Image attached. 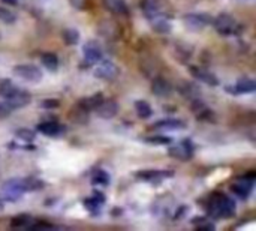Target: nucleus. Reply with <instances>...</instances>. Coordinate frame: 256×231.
I'll return each instance as SVG.
<instances>
[{
    "label": "nucleus",
    "mask_w": 256,
    "mask_h": 231,
    "mask_svg": "<svg viewBox=\"0 0 256 231\" xmlns=\"http://www.w3.org/2000/svg\"><path fill=\"white\" fill-rule=\"evenodd\" d=\"M105 6L109 12H113L116 15H128L129 14V8H128L125 0H105Z\"/></svg>",
    "instance_id": "nucleus-16"
},
{
    "label": "nucleus",
    "mask_w": 256,
    "mask_h": 231,
    "mask_svg": "<svg viewBox=\"0 0 256 231\" xmlns=\"http://www.w3.org/2000/svg\"><path fill=\"white\" fill-rule=\"evenodd\" d=\"M83 56H84V60L87 63L95 65L102 59V48L96 41L86 42L84 47H83Z\"/></svg>",
    "instance_id": "nucleus-9"
},
{
    "label": "nucleus",
    "mask_w": 256,
    "mask_h": 231,
    "mask_svg": "<svg viewBox=\"0 0 256 231\" xmlns=\"http://www.w3.org/2000/svg\"><path fill=\"white\" fill-rule=\"evenodd\" d=\"M253 174L252 176H246L243 179H238L232 186H231V191L234 192V194H237L238 197L241 198H247L250 195V192L253 189Z\"/></svg>",
    "instance_id": "nucleus-7"
},
{
    "label": "nucleus",
    "mask_w": 256,
    "mask_h": 231,
    "mask_svg": "<svg viewBox=\"0 0 256 231\" xmlns=\"http://www.w3.org/2000/svg\"><path fill=\"white\" fill-rule=\"evenodd\" d=\"M69 3L74 6V8H77V9H83L86 0H69Z\"/></svg>",
    "instance_id": "nucleus-32"
},
{
    "label": "nucleus",
    "mask_w": 256,
    "mask_h": 231,
    "mask_svg": "<svg viewBox=\"0 0 256 231\" xmlns=\"http://www.w3.org/2000/svg\"><path fill=\"white\" fill-rule=\"evenodd\" d=\"M103 101V96L102 93H96L90 98H84L81 102H80V107L83 108V111H92V110H96L97 105Z\"/></svg>",
    "instance_id": "nucleus-21"
},
{
    "label": "nucleus",
    "mask_w": 256,
    "mask_h": 231,
    "mask_svg": "<svg viewBox=\"0 0 256 231\" xmlns=\"http://www.w3.org/2000/svg\"><path fill=\"white\" fill-rule=\"evenodd\" d=\"M150 21H152V29H153L156 33L166 35V33H169V32H171V23H169V21H168L165 17L158 15V17L152 18Z\"/></svg>",
    "instance_id": "nucleus-19"
},
{
    "label": "nucleus",
    "mask_w": 256,
    "mask_h": 231,
    "mask_svg": "<svg viewBox=\"0 0 256 231\" xmlns=\"http://www.w3.org/2000/svg\"><path fill=\"white\" fill-rule=\"evenodd\" d=\"M92 182H93V185H103V186H106L109 183V176L103 170H97L92 176Z\"/></svg>",
    "instance_id": "nucleus-26"
},
{
    "label": "nucleus",
    "mask_w": 256,
    "mask_h": 231,
    "mask_svg": "<svg viewBox=\"0 0 256 231\" xmlns=\"http://www.w3.org/2000/svg\"><path fill=\"white\" fill-rule=\"evenodd\" d=\"M3 3H6V5H11V6H14V5H17L18 3V0H2Z\"/></svg>",
    "instance_id": "nucleus-34"
},
{
    "label": "nucleus",
    "mask_w": 256,
    "mask_h": 231,
    "mask_svg": "<svg viewBox=\"0 0 256 231\" xmlns=\"http://www.w3.org/2000/svg\"><path fill=\"white\" fill-rule=\"evenodd\" d=\"M149 143H155V144H169L171 140L166 138V137H152V138H147Z\"/></svg>",
    "instance_id": "nucleus-31"
},
{
    "label": "nucleus",
    "mask_w": 256,
    "mask_h": 231,
    "mask_svg": "<svg viewBox=\"0 0 256 231\" xmlns=\"http://www.w3.org/2000/svg\"><path fill=\"white\" fill-rule=\"evenodd\" d=\"M3 207H5V203L0 200V210H3Z\"/></svg>",
    "instance_id": "nucleus-35"
},
{
    "label": "nucleus",
    "mask_w": 256,
    "mask_h": 231,
    "mask_svg": "<svg viewBox=\"0 0 256 231\" xmlns=\"http://www.w3.org/2000/svg\"><path fill=\"white\" fill-rule=\"evenodd\" d=\"M141 9H142L144 15L147 17L149 20L160 15V5H159L158 0H142Z\"/></svg>",
    "instance_id": "nucleus-15"
},
{
    "label": "nucleus",
    "mask_w": 256,
    "mask_h": 231,
    "mask_svg": "<svg viewBox=\"0 0 256 231\" xmlns=\"http://www.w3.org/2000/svg\"><path fill=\"white\" fill-rule=\"evenodd\" d=\"M178 92L181 93V96L188 98L189 101H198L199 99V89L196 84L189 83V81H181L178 86Z\"/></svg>",
    "instance_id": "nucleus-14"
},
{
    "label": "nucleus",
    "mask_w": 256,
    "mask_h": 231,
    "mask_svg": "<svg viewBox=\"0 0 256 231\" xmlns=\"http://www.w3.org/2000/svg\"><path fill=\"white\" fill-rule=\"evenodd\" d=\"M30 221H32V218L29 215H20L12 219L11 225L12 227H30Z\"/></svg>",
    "instance_id": "nucleus-28"
},
{
    "label": "nucleus",
    "mask_w": 256,
    "mask_h": 231,
    "mask_svg": "<svg viewBox=\"0 0 256 231\" xmlns=\"http://www.w3.org/2000/svg\"><path fill=\"white\" fill-rule=\"evenodd\" d=\"M155 128L156 129H160V131H177V129L186 128V123L181 122V120H177V119H166V120L156 122Z\"/></svg>",
    "instance_id": "nucleus-18"
},
{
    "label": "nucleus",
    "mask_w": 256,
    "mask_h": 231,
    "mask_svg": "<svg viewBox=\"0 0 256 231\" xmlns=\"http://www.w3.org/2000/svg\"><path fill=\"white\" fill-rule=\"evenodd\" d=\"M211 23H213V18L208 14H202V12H193L185 17V24L191 30H204Z\"/></svg>",
    "instance_id": "nucleus-6"
},
{
    "label": "nucleus",
    "mask_w": 256,
    "mask_h": 231,
    "mask_svg": "<svg viewBox=\"0 0 256 231\" xmlns=\"http://www.w3.org/2000/svg\"><path fill=\"white\" fill-rule=\"evenodd\" d=\"M213 26L216 29V32H219L221 35H232L237 29V21L234 20L232 15L226 14V12H222L219 14L214 20H213Z\"/></svg>",
    "instance_id": "nucleus-4"
},
{
    "label": "nucleus",
    "mask_w": 256,
    "mask_h": 231,
    "mask_svg": "<svg viewBox=\"0 0 256 231\" xmlns=\"http://www.w3.org/2000/svg\"><path fill=\"white\" fill-rule=\"evenodd\" d=\"M12 72L17 78L26 83H39L42 80V71L34 65H17Z\"/></svg>",
    "instance_id": "nucleus-2"
},
{
    "label": "nucleus",
    "mask_w": 256,
    "mask_h": 231,
    "mask_svg": "<svg viewBox=\"0 0 256 231\" xmlns=\"http://www.w3.org/2000/svg\"><path fill=\"white\" fill-rule=\"evenodd\" d=\"M41 62L48 71H56L59 68V57L54 53H44L41 56Z\"/></svg>",
    "instance_id": "nucleus-23"
},
{
    "label": "nucleus",
    "mask_w": 256,
    "mask_h": 231,
    "mask_svg": "<svg viewBox=\"0 0 256 231\" xmlns=\"http://www.w3.org/2000/svg\"><path fill=\"white\" fill-rule=\"evenodd\" d=\"M6 104L11 107V110H20L27 104H30V95L24 90L17 89L9 98H6Z\"/></svg>",
    "instance_id": "nucleus-10"
},
{
    "label": "nucleus",
    "mask_w": 256,
    "mask_h": 231,
    "mask_svg": "<svg viewBox=\"0 0 256 231\" xmlns=\"http://www.w3.org/2000/svg\"><path fill=\"white\" fill-rule=\"evenodd\" d=\"M95 111H97V116L102 119H106V120L113 119L119 114V104L114 99H106V101H102Z\"/></svg>",
    "instance_id": "nucleus-8"
},
{
    "label": "nucleus",
    "mask_w": 256,
    "mask_h": 231,
    "mask_svg": "<svg viewBox=\"0 0 256 231\" xmlns=\"http://www.w3.org/2000/svg\"><path fill=\"white\" fill-rule=\"evenodd\" d=\"M38 131L47 137H57L63 132V128L56 122H44L38 125Z\"/></svg>",
    "instance_id": "nucleus-17"
},
{
    "label": "nucleus",
    "mask_w": 256,
    "mask_h": 231,
    "mask_svg": "<svg viewBox=\"0 0 256 231\" xmlns=\"http://www.w3.org/2000/svg\"><path fill=\"white\" fill-rule=\"evenodd\" d=\"M17 137L21 138L23 141H33L34 140V132L30 131V129H18L17 131Z\"/></svg>",
    "instance_id": "nucleus-29"
},
{
    "label": "nucleus",
    "mask_w": 256,
    "mask_h": 231,
    "mask_svg": "<svg viewBox=\"0 0 256 231\" xmlns=\"http://www.w3.org/2000/svg\"><path fill=\"white\" fill-rule=\"evenodd\" d=\"M255 89H256V83L253 81V80H250V78H243V80H240L229 92H232V93H235V95H238V93H252V92H255Z\"/></svg>",
    "instance_id": "nucleus-20"
},
{
    "label": "nucleus",
    "mask_w": 256,
    "mask_h": 231,
    "mask_svg": "<svg viewBox=\"0 0 256 231\" xmlns=\"http://www.w3.org/2000/svg\"><path fill=\"white\" fill-rule=\"evenodd\" d=\"M168 153L175 159L188 161L193 156V144L189 140H185V141H181V143L174 144L172 147H169Z\"/></svg>",
    "instance_id": "nucleus-5"
},
{
    "label": "nucleus",
    "mask_w": 256,
    "mask_h": 231,
    "mask_svg": "<svg viewBox=\"0 0 256 231\" xmlns=\"http://www.w3.org/2000/svg\"><path fill=\"white\" fill-rule=\"evenodd\" d=\"M63 41L67 44V45H77L80 42V32L77 29H66L63 32Z\"/></svg>",
    "instance_id": "nucleus-25"
},
{
    "label": "nucleus",
    "mask_w": 256,
    "mask_h": 231,
    "mask_svg": "<svg viewBox=\"0 0 256 231\" xmlns=\"http://www.w3.org/2000/svg\"><path fill=\"white\" fill-rule=\"evenodd\" d=\"M135 110H136V114L139 116L141 119H149V117H152V114H153V110H152L150 104L145 102V101H136L135 102Z\"/></svg>",
    "instance_id": "nucleus-22"
},
{
    "label": "nucleus",
    "mask_w": 256,
    "mask_h": 231,
    "mask_svg": "<svg viewBox=\"0 0 256 231\" xmlns=\"http://www.w3.org/2000/svg\"><path fill=\"white\" fill-rule=\"evenodd\" d=\"M42 105H44V107H57L59 102H57V101H45Z\"/></svg>",
    "instance_id": "nucleus-33"
},
{
    "label": "nucleus",
    "mask_w": 256,
    "mask_h": 231,
    "mask_svg": "<svg viewBox=\"0 0 256 231\" xmlns=\"http://www.w3.org/2000/svg\"><path fill=\"white\" fill-rule=\"evenodd\" d=\"M11 113H12V110H11V107L6 102H0V119L9 117Z\"/></svg>",
    "instance_id": "nucleus-30"
},
{
    "label": "nucleus",
    "mask_w": 256,
    "mask_h": 231,
    "mask_svg": "<svg viewBox=\"0 0 256 231\" xmlns=\"http://www.w3.org/2000/svg\"><path fill=\"white\" fill-rule=\"evenodd\" d=\"M18 87L8 78H3V80H0V98H9Z\"/></svg>",
    "instance_id": "nucleus-24"
},
{
    "label": "nucleus",
    "mask_w": 256,
    "mask_h": 231,
    "mask_svg": "<svg viewBox=\"0 0 256 231\" xmlns=\"http://www.w3.org/2000/svg\"><path fill=\"white\" fill-rule=\"evenodd\" d=\"M95 69H93V74L96 78H100V80H105V81H113L116 80L120 71L119 68L113 63V62H109V60H99L97 63H95Z\"/></svg>",
    "instance_id": "nucleus-3"
},
{
    "label": "nucleus",
    "mask_w": 256,
    "mask_h": 231,
    "mask_svg": "<svg viewBox=\"0 0 256 231\" xmlns=\"http://www.w3.org/2000/svg\"><path fill=\"white\" fill-rule=\"evenodd\" d=\"M172 173L171 171H162V170H144L141 173L136 174V177L142 179V180H147V182H160L162 179H166V177H171Z\"/></svg>",
    "instance_id": "nucleus-12"
},
{
    "label": "nucleus",
    "mask_w": 256,
    "mask_h": 231,
    "mask_svg": "<svg viewBox=\"0 0 256 231\" xmlns=\"http://www.w3.org/2000/svg\"><path fill=\"white\" fill-rule=\"evenodd\" d=\"M152 92L156 96L165 98V96H168L172 92V87H171V84L165 78H162V77H158V78H155L152 81Z\"/></svg>",
    "instance_id": "nucleus-13"
},
{
    "label": "nucleus",
    "mask_w": 256,
    "mask_h": 231,
    "mask_svg": "<svg viewBox=\"0 0 256 231\" xmlns=\"http://www.w3.org/2000/svg\"><path fill=\"white\" fill-rule=\"evenodd\" d=\"M191 72H192V75L195 77L196 80L202 81L204 84H208V86H217V84H219L217 77H216L213 72H210V71H207V69H204V68L192 66V68H191Z\"/></svg>",
    "instance_id": "nucleus-11"
},
{
    "label": "nucleus",
    "mask_w": 256,
    "mask_h": 231,
    "mask_svg": "<svg viewBox=\"0 0 256 231\" xmlns=\"http://www.w3.org/2000/svg\"><path fill=\"white\" fill-rule=\"evenodd\" d=\"M208 212H210L211 216L231 218L235 213V203L229 197H226L224 194L216 195L208 203Z\"/></svg>",
    "instance_id": "nucleus-1"
},
{
    "label": "nucleus",
    "mask_w": 256,
    "mask_h": 231,
    "mask_svg": "<svg viewBox=\"0 0 256 231\" xmlns=\"http://www.w3.org/2000/svg\"><path fill=\"white\" fill-rule=\"evenodd\" d=\"M0 21L5 23V24H12L15 21V15L9 9L0 6Z\"/></svg>",
    "instance_id": "nucleus-27"
}]
</instances>
